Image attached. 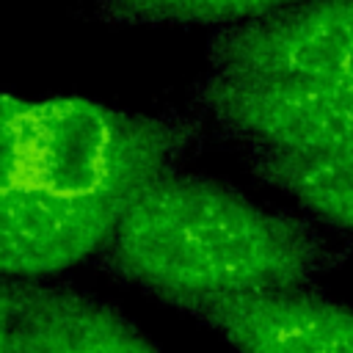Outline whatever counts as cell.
Instances as JSON below:
<instances>
[{"instance_id":"2","label":"cell","mask_w":353,"mask_h":353,"mask_svg":"<svg viewBox=\"0 0 353 353\" xmlns=\"http://www.w3.org/2000/svg\"><path fill=\"white\" fill-rule=\"evenodd\" d=\"M201 143L196 113H135L85 97L33 102V185L69 196L130 201Z\"/></svg>"},{"instance_id":"9","label":"cell","mask_w":353,"mask_h":353,"mask_svg":"<svg viewBox=\"0 0 353 353\" xmlns=\"http://www.w3.org/2000/svg\"><path fill=\"white\" fill-rule=\"evenodd\" d=\"M292 3L298 0H94V14L110 25H210L218 30Z\"/></svg>"},{"instance_id":"11","label":"cell","mask_w":353,"mask_h":353,"mask_svg":"<svg viewBox=\"0 0 353 353\" xmlns=\"http://www.w3.org/2000/svg\"><path fill=\"white\" fill-rule=\"evenodd\" d=\"M14 331V292L8 281H0V353H11Z\"/></svg>"},{"instance_id":"8","label":"cell","mask_w":353,"mask_h":353,"mask_svg":"<svg viewBox=\"0 0 353 353\" xmlns=\"http://www.w3.org/2000/svg\"><path fill=\"white\" fill-rule=\"evenodd\" d=\"M248 171L320 223L353 237V149H276L243 143Z\"/></svg>"},{"instance_id":"10","label":"cell","mask_w":353,"mask_h":353,"mask_svg":"<svg viewBox=\"0 0 353 353\" xmlns=\"http://www.w3.org/2000/svg\"><path fill=\"white\" fill-rule=\"evenodd\" d=\"M33 185V102L0 91V199Z\"/></svg>"},{"instance_id":"5","label":"cell","mask_w":353,"mask_h":353,"mask_svg":"<svg viewBox=\"0 0 353 353\" xmlns=\"http://www.w3.org/2000/svg\"><path fill=\"white\" fill-rule=\"evenodd\" d=\"M127 201L30 185L0 199V281L28 284L94 259Z\"/></svg>"},{"instance_id":"1","label":"cell","mask_w":353,"mask_h":353,"mask_svg":"<svg viewBox=\"0 0 353 353\" xmlns=\"http://www.w3.org/2000/svg\"><path fill=\"white\" fill-rule=\"evenodd\" d=\"M350 248L309 218L174 168L146 182L94 256L99 270L171 303L199 295L312 290Z\"/></svg>"},{"instance_id":"7","label":"cell","mask_w":353,"mask_h":353,"mask_svg":"<svg viewBox=\"0 0 353 353\" xmlns=\"http://www.w3.org/2000/svg\"><path fill=\"white\" fill-rule=\"evenodd\" d=\"M11 292V353H163L127 314L80 290L28 281Z\"/></svg>"},{"instance_id":"4","label":"cell","mask_w":353,"mask_h":353,"mask_svg":"<svg viewBox=\"0 0 353 353\" xmlns=\"http://www.w3.org/2000/svg\"><path fill=\"white\" fill-rule=\"evenodd\" d=\"M212 72L273 80H353V0H298L207 39Z\"/></svg>"},{"instance_id":"6","label":"cell","mask_w":353,"mask_h":353,"mask_svg":"<svg viewBox=\"0 0 353 353\" xmlns=\"http://www.w3.org/2000/svg\"><path fill=\"white\" fill-rule=\"evenodd\" d=\"M168 306L221 334L237 353H353V309L309 287L199 295Z\"/></svg>"},{"instance_id":"3","label":"cell","mask_w":353,"mask_h":353,"mask_svg":"<svg viewBox=\"0 0 353 353\" xmlns=\"http://www.w3.org/2000/svg\"><path fill=\"white\" fill-rule=\"evenodd\" d=\"M221 135L276 149H353V80H273L210 72L190 88Z\"/></svg>"}]
</instances>
